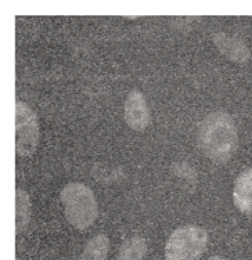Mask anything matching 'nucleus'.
<instances>
[{
  "label": "nucleus",
  "instance_id": "1",
  "mask_svg": "<svg viewBox=\"0 0 252 260\" xmlns=\"http://www.w3.org/2000/svg\"><path fill=\"white\" fill-rule=\"evenodd\" d=\"M197 140L204 155L216 164H226L236 154L238 147L234 120L223 111L212 112L201 122Z\"/></svg>",
  "mask_w": 252,
  "mask_h": 260
},
{
  "label": "nucleus",
  "instance_id": "2",
  "mask_svg": "<svg viewBox=\"0 0 252 260\" xmlns=\"http://www.w3.org/2000/svg\"><path fill=\"white\" fill-rule=\"evenodd\" d=\"M61 202L68 223L76 230L85 231L96 221L99 205L94 192L83 183H70L61 191Z\"/></svg>",
  "mask_w": 252,
  "mask_h": 260
},
{
  "label": "nucleus",
  "instance_id": "3",
  "mask_svg": "<svg viewBox=\"0 0 252 260\" xmlns=\"http://www.w3.org/2000/svg\"><path fill=\"white\" fill-rule=\"evenodd\" d=\"M208 245V231L200 225L179 227L168 238L165 260H200Z\"/></svg>",
  "mask_w": 252,
  "mask_h": 260
},
{
  "label": "nucleus",
  "instance_id": "4",
  "mask_svg": "<svg viewBox=\"0 0 252 260\" xmlns=\"http://www.w3.org/2000/svg\"><path fill=\"white\" fill-rule=\"evenodd\" d=\"M41 137L35 111L22 101L15 104V151L20 156H29L38 148Z\"/></svg>",
  "mask_w": 252,
  "mask_h": 260
},
{
  "label": "nucleus",
  "instance_id": "5",
  "mask_svg": "<svg viewBox=\"0 0 252 260\" xmlns=\"http://www.w3.org/2000/svg\"><path fill=\"white\" fill-rule=\"evenodd\" d=\"M123 116L128 126L135 132H144L150 125L151 115L143 93L139 90H132L126 97L123 105Z\"/></svg>",
  "mask_w": 252,
  "mask_h": 260
},
{
  "label": "nucleus",
  "instance_id": "6",
  "mask_svg": "<svg viewBox=\"0 0 252 260\" xmlns=\"http://www.w3.org/2000/svg\"><path fill=\"white\" fill-rule=\"evenodd\" d=\"M212 40L225 57L237 64H245L251 58V50L245 42L236 36H230L223 32H216L212 35Z\"/></svg>",
  "mask_w": 252,
  "mask_h": 260
},
{
  "label": "nucleus",
  "instance_id": "7",
  "mask_svg": "<svg viewBox=\"0 0 252 260\" xmlns=\"http://www.w3.org/2000/svg\"><path fill=\"white\" fill-rule=\"evenodd\" d=\"M233 201L241 213L249 215L252 212V168L237 177L233 188Z\"/></svg>",
  "mask_w": 252,
  "mask_h": 260
},
{
  "label": "nucleus",
  "instance_id": "8",
  "mask_svg": "<svg viewBox=\"0 0 252 260\" xmlns=\"http://www.w3.org/2000/svg\"><path fill=\"white\" fill-rule=\"evenodd\" d=\"M32 217V204L28 192L22 188L15 191V231L21 234L26 230Z\"/></svg>",
  "mask_w": 252,
  "mask_h": 260
},
{
  "label": "nucleus",
  "instance_id": "9",
  "mask_svg": "<svg viewBox=\"0 0 252 260\" xmlns=\"http://www.w3.org/2000/svg\"><path fill=\"white\" fill-rule=\"evenodd\" d=\"M147 241L143 237L135 235L123 242L116 255V260H143L147 253Z\"/></svg>",
  "mask_w": 252,
  "mask_h": 260
},
{
  "label": "nucleus",
  "instance_id": "10",
  "mask_svg": "<svg viewBox=\"0 0 252 260\" xmlns=\"http://www.w3.org/2000/svg\"><path fill=\"white\" fill-rule=\"evenodd\" d=\"M110 250V238L106 234H97L83 248L78 260H106Z\"/></svg>",
  "mask_w": 252,
  "mask_h": 260
},
{
  "label": "nucleus",
  "instance_id": "11",
  "mask_svg": "<svg viewBox=\"0 0 252 260\" xmlns=\"http://www.w3.org/2000/svg\"><path fill=\"white\" fill-rule=\"evenodd\" d=\"M208 260H225V259H223V257H222V256H212V257H209V259H208Z\"/></svg>",
  "mask_w": 252,
  "mask_h": 260
}]
</instances>
